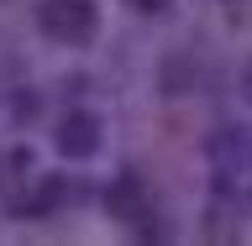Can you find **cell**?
Returning a JSON list of instances; mask_svg holds the SVG:
<instances>
[{"label": "cell", "mask_w": 252, "mask_h": 246, "mask_svg": "<svg viewBox=\"0 0 252 246\" xmlns=\"http://www.w3.org/2000/svg\"><path fill=\"white\" fill-rule=\"evenodd\" d=\"M105 210L116 220H121V225H131V231H142V236H163L153 225V204H147V184H142L137 173H121V178H116V184L105 189Z\"/></svg>", "instance_id": "7a4b0ae2"}, {"label": "cell", "mask_w": 252, "mask_h": 246, "mask_svg": "<svg viewBox=\"0 0 252 246\" xmlns=\"http://www.w3.org/2000/svg\"><path fill=\"white\" fill-rule=\"evenodd\" d=\"M100 115L94 110H68L58 121V131H53V147H58L63 157H74V163H84V157H94L100 152Z\"/></svg>", "instance_id": "3957f363"}, {"label": "cell", "mask_w": 252, "mask_h": 246, "mask_svg": "<svg viewBox=\"0 0 252 246\" xmlns=\"http://www.w3.org/2000/svg\"><path fill=\"white\" fill-rule=\"evenodd\" d=\"M126 5H137L142 16H163V11L173 5V0H126Z\"/></svg>", "instance_id": "277c9868"}, {"label": "cell", "mask_w": 252, "mask_h": 246, "mask_svg": "<svg viewBox=\"0 0 252 246\" xmlns=\"http://www.w3.org/2000/svg\"><path fill=\"white\" fill-rule=\"evenodd\" d=\"M37 27L53 42H90L100 31V5L94 0H37Z\"/></svg>", "instance_id": "6da1fadb"}, {"label": "cell", "mask_w": 252, "mask_h": 246, "mask_svg": "<svg viewBox=\"0 0 252 246\" xmlns=\"http://www.w3.org/2000/svg\"><path fill=\"white\" fill-rule=\"evenodd\" d=\"M242 89H247V100H252V63H247V74H242Z\"/></svg>", "instance_id": "5b68a950"}]
</instances>
